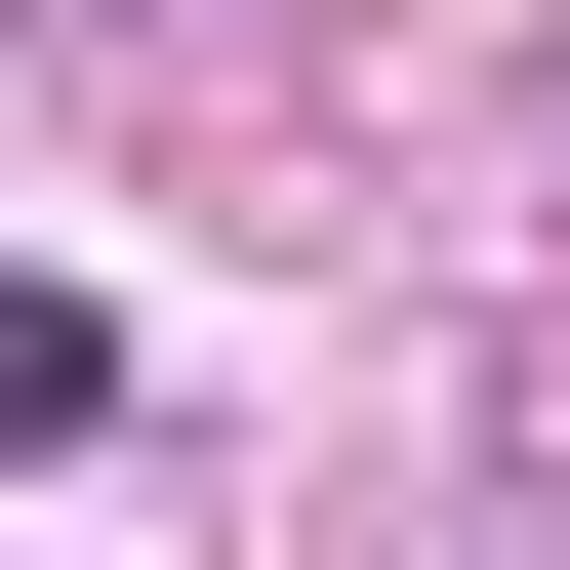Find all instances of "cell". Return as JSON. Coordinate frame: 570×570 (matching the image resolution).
<instances>
[{
  "mask_svg": "<svg viewBox=\"0 0 570 570\" xmlns=\"http://www.w3.org/2000/svg\"><path fill=\"white\" fill-rule=\"evenodd\" d=\"M82 407H122V326H82V285H0V449H82Z\"/></svg>",
  "mask_w": 570,
  "mask_h": 570,
  "instance_id": "1",
  "label": "cell"
}]
</instances>
